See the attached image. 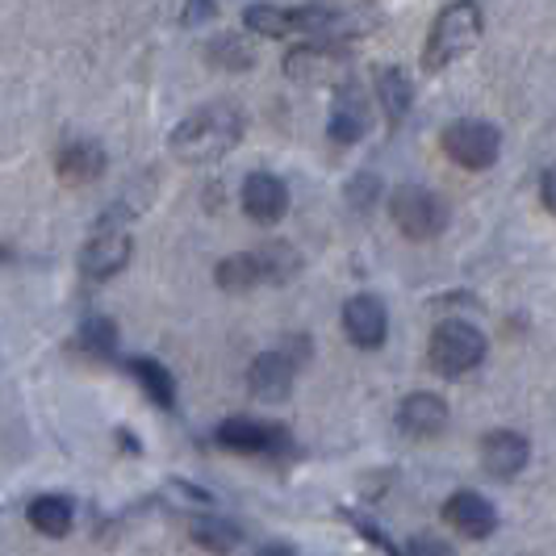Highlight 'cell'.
I'll return each mask as SVG.
<instances>
[{
    "label": "cell",
    "instance_id": "23",
    "mask_svg": "<svg viewBox=\"0 0 556 556\" xmlns=\"http://www.w3.org/2000/svg\"><path fill=\"white\" fill-rule=\"evenodd\" d=\"M255 260H260V277H264V285H285L289 277H298V268H302L298 251L285 248V243H264V248L255 251Z\"/></svg>",
    "mask_w": 556,
    "mask_h": 556
},
{
    "label": "cell",
    "instance_id": "24",
    "mask_svg": "<svg viewBox=\"0 0 556 556\" xmlns=\"http://www.w3.org/2000/svg\"><path fill=\"white\" fill-rule=\"evenodd\" d=\"M243 29H248V34H264V38H285V34H289V9H277V4H248V9H243Z\"/></svg>",
    "mask_w": 556,
    "mask_h": 556
},
{
    "label": "cell",
    "instance_id": "7",
    "mask_svg": "<svg viewBox=\"0 0 556 556\" xmlns=\"http://www.w3.org/2000/svg\"><path fill=\"white\" fill-rule=\"evenodd\" d=\"M135 255V239L126 226H101L80 251V273L88 280H113L117 273H126Z\"/></svg>",
    "mask_w": 556,
    "mask_h": 556
},
{
    "label": "cell",
    "instance_id": "18",
    "mask_svg": "<svg viewBox=\"0 0 556 556\" xmlns=\"http://www.w3.org/2000/svg\"><path fill=\"white\" fill-rule=\"evenodd\" d=\"M126 368H130V377L142 386V393L155 402V406H164V410H172L176 406V381H172V372H167L160 361H147V356H130L126 361Z\"/></svg>",
    "mask_w": 556,
    "mask_h": 556
},
{
    "label": "cell",
    "instance_id": "25",
    "mask_svg": "<svg viewBox=\"0 0 556 556\" xmlns=\"http://www.w3.org/2000/svg\"><path fill=\"white\" fill-rule=\"evenodd\" d=\"M76 343H80L88 356H113V348H117V331H113L110 318H88L76 334Z\"/></svg>",
    "mask_w": 556,
    "mask_h": 556
},
{
    "label": "cell",
    "instance_id": "11",
    "mask_svg": "<svg viewBox=\"0 0 556 556\" xmlns=\"http://www.w3.org/2000/svg\"><path fill=\"white\" fill-rule=\"evenodd\" d=\"M444 523L469 540H485L498 528V510L481 498L477 490H456L452 498L444 502Z\"/></svg>",
    "mask_w": 556,
    "mask_h": 556
},
{
    "label": "cell",
    "instance_id": "27",
    "mask_svg": "<svg viewBox=\"0 0 556 556\" xmlns=\"http://www.w3.org/2000/svg\"><path fill=\"white\" fill-rule=\"evenodd\" d=\"M372 193H377V176H361V180H352V185H348V201H352V210H368V205H372Z\"/></svg>",
    "mask_w": 556,
    "mask_h": 556
},
{
    "label": "cell",
    "instance_id": "14",
    "mask_svg": "<svg viewBox=\"0 0 556 556\" xmlns=\"http://www.w3.org/2000/svg\"><path fill=\"white\" fill-rule=\"evenodd\" d=\"M105 164H110V160H105V147L92 139L67 142L55 155L59 180H67V185H92V180H101V176H105Z\"/></svg>",
    "mask_w": 556,
    "mask_h": 556
},
{
    "label": "cell",
    "instance_id": "28",
    "mask_svg": "<svg viewBox=\"0 0 556 556\" xmlns=\"http://www.w3.org/2000/svg\"><path fill=\"white\" fill-rule=\"evenodd\" d=\"M214 13H218L214 0H189V9H185V26H201V22H210Z\"/></svg>",
    "mask_w": 556,
    "mask_h": 556
},
{
    "label": "cell",
    "instance_id": "15",
    "mask_svg": "<svg viewBox=\"0 0 556 556\" xmlns=\"http://www.w3.org/2000/svg\"><path fill=\"white\" fill-rule=\"evenodd\" d=\"M293 372H298V364L289 361L285 352H264V356L251 361L248 390L255 397H264V402H280L285 393L293 390Z\"/></svg>",
    "mask_w": 556,
    "mask_h": 556
},
{
    "label": "cell",
    "instance_id": "8",
    "mask_svg": "<svg viewBox=\"0 0 556 556\" xmlns=\"http://www.w3.org/2000/svg\"><path fill=\"white\" fill-rule=\"evenodd\" d=\"M348 72V51L334 42H302L285 55V76L298 84H334Z\"/></svg>",
    "mask_w": 556,
    "mask_h": 556
},
{
    "label": "cell",
    "instance_id": "16",
    "mask_svg": "<svg viewBox=\"0 0 556 556\" xmlns=\"http://www.w3.org/2000/svg\"><path fill=\"white\" fill-rule=\"evenodd\" d=\"M397 427L415 440L427 435H440L447 427V402L440 393H410L402 406H397Z\"/></svg>",
    "mask_w": 556,
    "mask_h": 556
},
{
    "label": "cell",
    "instance_id": "19",
    "mask_svg": "<svg viewBox=\"0 0 556 556\" xmlns=\"http://www.w3.org/2000/svg\"><path fill=\"white\" fill-rule=\"evenodd\" d=\"M189 535H193V544L201 548H210V553H235L239 544H243V531L235 528L230 519H218V515H197L193 523H189Z\"/></svg>",
    "mask_w": 556,
    "mask_h": 556
},
{
    "label": "cell",
    "instance_id": "13",
    "mask_svg": "<svg viewBox=\"0 0 556 556\" xmlns=\"http://www.w3.org/2000/svg\"><path fill=\"white\" fill-rule=\"evenodd\" d=\"M327 130H331V139L343 142V147H352V142H361L364 135H368V101H364V92L356 84H339V88H334Z\"/></svg>",
    "mask_w": 556,
    "mask_h": 556
},
{
    "label": "cell",
    "instance_id": "20",
    "mask_svg": "<svg viewBox=\"0 0 556 556\" xmlns=\"http://www.w3.org/2000/svg\"><path fill=\"white\" fill-rule=\"evenodd\" d=\"M377 97H381V110H386V117H390L393 126L406 122V113H410V105H415L410 76L397 72V67H386V72L377 76Z\"/></svg>",
    "mask_w": 556,
    "mask_h": 556
},
{
    "label": "cell",
    "instance_id": "10",
    "mask_svg": "<svg viewBox=\"0 0 556 556\" xmlns=\"http://www.w3.org/2000/svg\"><path fill=\"white\" fill-rule=\"evenodd\" d=\"M343 331H348V339H352L356 348H364V352L381 348L386 334H390V314L381 306V298L356 293V298L343 306Z\"/></svg>",
    "mask_w": 556,
    "mask_h": 556
},
{
    "label": "cell",
    "instance_id": "26",
    "mask_svg": "<svg viewBox=\"0 0 556 556\" xmlns=\"http://www.w3.org/2000/svg\"><path fill=\"white\" fill-rule=\"evenodd\" d=\"M402 556H456L447 548L444 540H435V535H415L410 544H406V553Z\"/></svg>",
    "mask_w": 556,
    "mask_h": 556
},
{
    "label": "cell",
    "instance_id": "6",
    "mask_svg": "<svg viewBox=\"0 0 556 556\" xmlns=\"http://www.w3.org/2000/svg\"><path fill=\"white\" fill-rule=\"evenodd\" d=\"M214 440L239 456H289L293 452L289 431L280 422H260V418H226Z\"/></svg>",
    "mask_w": 556,
    "mask_h": 556
},
{
    "label": "cell",
    "instance_id": "3",
    "mask_svg": "<svg viewBox=\"0 0 556 556\" xmlns=\"http://www.w3.org/2000/svg\"><path fill=\"white\" fill-rule=\"evenodd\" d=\"M390 218L406 239H440L447 230V205L440 193L422 189V185H402L390 193Z\"/></svg>",
    "mask_w": 556,
    "mask_h": 556
},
{
    "label": "cell",
    "instance_id": "21",
    "mask_svg": "<svg viewBox=\"0 0 556 556\" xmlns=\"http://www.w3.org/2000/svg\"><path fill=\"white\" fill-rule=\"evenodd\" d=\"M214 280L223 285L226 293H248V289H255V285H264L255 251H239V255H226L223 264L214 268Z\"/></svg>",
    "mask_w": 556,
    "mask_h": 556
},
{
    "label": "cell",
    "instance_id": "4",
    "mask_svg": "<svg viewBox=\"0 0 556 556\" xmlns=\"http://www.w3.org/2000/svg\"><path fill=\"white\" fill-rule=\"evenodd\" d=\"M427 361L440 377L456 381V377L473 372L477 364L485 361V334L477 331L473 323H440L435 334H431Z\"/></svg>",
    "mask_w": 556,
    "mask_h": 556
},
{
    "label": "cell",
    "instance_id": "2",
    "mask_svg": "<svg viewBox=\"0 0 556 556\" xmlns=\"http://www.w3.org/2000/svg\"><path fill=\"white\" fill-rule=\"evenodd\" d=\"M481 4L477 0H452L440 9V17H435V26L427 34V47H422V72H444L452 63H460V59L473 51L477 42H481Z\"/></svg>",
    "mask_w": 556,
    "mask_h": 556
},
{
    "label": "cell",
    "instance_id": "29",
    "mask_svg": "<svg viewBox=\"0 0 556 556\" xmlns=\"http://www.w3.org/2000/svg\"><path fill=\"white\" fill-rule=\"evenodd\" d=\"M540 201H544V210H553L556 197H553V167H544L540 172Z\"/></svg>",
    "mask_w": 556,
    "mask_h": 556
},
{
    "label": "cell",
    "instance_id": "12",
    "mask_svg": "<svg viewBox=\"0 0 556 556\" xmlns=\"http://www.w3.org/2000/svg\"><path fill=\"white\" fill-rule=\"evenodd\" d=\"M528 460H531V444L528 435H519V431H490L481 440V465H485V473L498 477V481L519 477L528 469Z\"/></svg>",
    "mask_w": 556,
    "mask_h": 556
},
{
    "label": "cell",
    "instance_id": "9",
    "mask_svg": "<svg viewBox=\"0 0 556 556\" xmlns=\"http://www.w3.org/2000/svg\"><path fill=\"white\" fill-rule=\"evenodd\" d=\"M243 214L255 226H277L289 214V189L273 172H251L243 180Z\"/></svg>",
    "mask_w": 556,
    "mask_h": 556
},
{
    "label": "cell",
    "instance_id": "5",
    "mask_svg": "<svg viewBox=\"0 0 556 556\" xmlns=\"http://www.w3.org/2000/svg\"><path fill=\"white\" fill-rule=\"evenodd\" d=\"M440 147L452 164L469 167V172H485L494 167L502 151V135L490 126V122H477V117H460V122H447L444 135H440Z\"/></svg>",
    "mask_w": 556,
    "mask_h": 556
},
{
    "label": "cell",
    "instance_id": "22",
    "mask_svg": "<svg viewBox=\"0 0 556 556\" xmlns=\"http://www.w3.org/2000/svg\"><path fill=\"white\" fill-rule=\"evenodd\" d=\"M205 59L214 63V67H230V72H243L255 63V47H251L248 34H218V38H210V47H205Z\"/></svg>",
    "mask_w": 556,
    "mask_h": 556
},
{
    "label": "cell",
    "instance_id": "30",
    "mask_svg": "<svg viewBox=\"0 0 556 556\" xmlns=\"http://www.w3.org/2000/svg\"><path fill=\"white\" fill-rule=\"evenodd\" d=\"M255 556H298V553H293L289 544H264V548H260Z\"/></svg>",
    "mask_w": 556,
    "mask_h": 556
},
{
    "label": "cell",
    "instance_id": "17",
    "mask_svg": "<svg viewBox=\"0 0 556 556\" xmlns=\"http://www.w3.org/2000/svg\"><path fill=\"white\" fill-rule=\"evenodd\" d=\"M26 515H29V523H34V531H42V535H51V540L67 535L72 523H76V506H72V498H63V494H42V498H34Z\"/></svg>",
    "mask_w": 556,
    "mask_h": 556
},
{
    "label": "cell",
    "instance_id": "1",
    "mask_svg": "<svg viewBox=\"0 0 556 556\" xmlns=\"http://www.w3.org/2000/svg\"><path fill=\"white\" fill-rule=\"evenodd\" d=\"M243 130H248V117L239 113V105H226V101L201 105L176 122L172 155L180 164H218L243 142Z\"/></svg>",
    "mask_w": 556,
    "mask_h": 556
}]
</instances>
